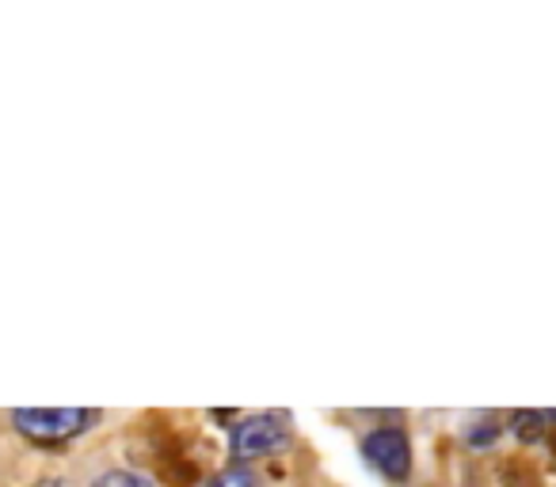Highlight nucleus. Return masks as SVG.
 Returning a JSON list of instances; mask_svg holds the SVG:
<instances>
[{
    "label": "nucleus",
    "instance_id": "1",
    "mask_svg": "<svg viewBox=\"0 0 556 487\" xmlns=\"http://www.w3.org/2000/svg\"><path fill=\"white\" fill-rule=\"evenodd\" d=\"M100 419V411L92 408H20L12 411V423L20 434L39 441H62V438H77L88 426Z\"/></svg>",
    "mask_w": 556,
    "mask_h": 487
},
{
    "label": "nucleus",
    "instance_id": "8",
    "mask_svg": "<svg viewBox=\"0 0 556 487\" xmlns=\"http://www.w3.org/2000/svg\"><path fill=\"white\" fill-rule=\"evenodd\" d=\"M39 487H65V479H42Z\"/></svg>",
    "mask_w": 556,
    "mask_h": 487
},
{
    "label": "nucleus",
    "instance_id": "3",
    "mask_svg": "<svg viewBox=\"0 0 556 487\" xmlns=\"http://www.w3.org/2000/svg\"><path fill=\"white\" fill-rule=\"evenodd\" d=\"M290 441L287 419L278 415H248L232 426V453L237 457H263L278 453Z\"/></svg>",
    "mask_w": 556,
    "mask_h": 487
},
{
    "label": "nucleus",
    "instance_id": "7",
    "mask_svg": "<svg viewBox=\"0 0 556 487\" xmlns=\"http://www.w3.org/2000/svg\"><path fill=\"white\" fill-rule=\"evenodd\" d=\"M495 438H500V426H495V423H477L469 434H465V441H469V446H492Z\"/></svg>",
    "mask_w": 556,
    "mask_h": 487
},
{
    "label": "nucleus",
    "instance_id": "2",
    "mask_svg": "<svg viewBox=\"0 0 556 487\" xmlns=\"http://www.w3.org/2000/svg\"><path fill=\"white\" fill-rule=\"evenodd\" d=\"M363 453H366V461H370L386 479H393V484L408 479V472H412V446H408V438H404V431H396V426H381V431H370L363 438Z\"/></svg>",
    "mask_w": 556,
    "mask_h": 487
},
{
    "label": "nucleus",
    "instance_id": "6",
    "mask_svg": "<svg viewBox=\"0 0 556 487\" xmlns=\"http://www.w3.org/2000/svg\"><path fill=\"white\" fill-rule=\"evenodd\" d=\"M206 487H260V479H255L248 469H225V472H217Z\"/></svg>",
    "mask_w": 556,
    "mask_h": 487
},
{
    "label": "nucleus",
    "instance_id": "5",
    "mask_svg": "<svg viewBox=\"0 0 556 487\" xmlns=\"http://www.w3.org/2000/svg\"><path fill=\"white\" fill-rule=\"evenodd\" d=\"M541 423H548L545 411H518V415H515V431L522 434L526 441H538L541 434H545V426H541Z\"/></svg>",
    "mask_w": 556,
    "mask_h": 487
},
{
    "label": "nucleus",
    "instance_id": "4",
    "mask_svg": "<svg viewBox=\"0 0 556 487\" xmlns=\"http://www.w3.org/2000/svg\"><path fill=\"white\" fill-rule=\"evenodd\" d=\"M92 487H153V484H149L146 476H138V472L111 469V472H103V476H96Z\"/></svg>",
    "mask_w": 556,
    "mask_h": 487
}]
</instances>
